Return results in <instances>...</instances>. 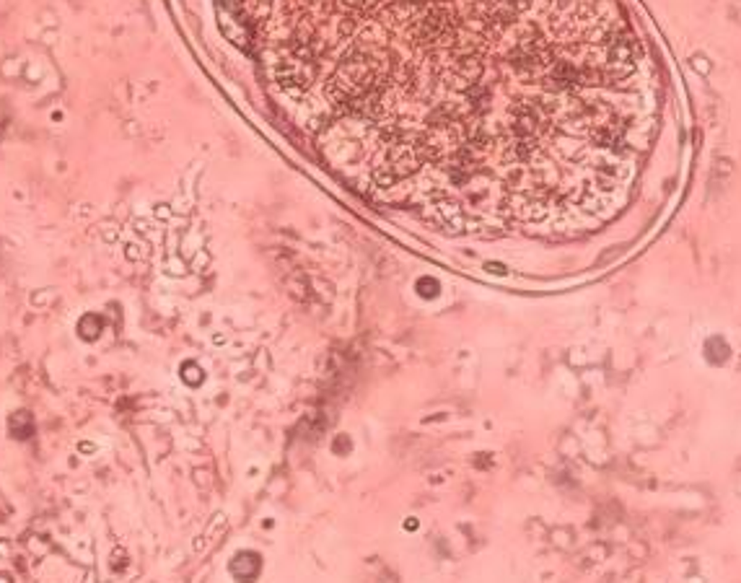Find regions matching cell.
Wrapping results in <instances>:
<instances>
[{"mask_svg": "<svg viewBox=\"0 0 741 583\" xmlns=\"http://www.w3.org/2000/svg\"><path fill=\"white\" fill-rule=\"evenodd\" d=\"M220 3L295 140L438 231H594L659 127L656 65L620 0Z\"/></svg>", "mask_w": 741, "mask_h": 583, "instance_id": "1", "label": "cell"}, {"mask_svg": "<svg viewBox=\"0 0 741 583\" xmlns=\"http://www.w3.org/2000/svg\"><path fill=\"white\" fill-rule=\"evenodd\" d=\"M8 430H11V436H14V438H19V441L29 438V436H32V430H34L29 412H16V415H11V420H8Z\"/></svg>", "mask_w": 741, "mask_h": 583, "instance_id": "2", "label": "cell"}]
</instances>
